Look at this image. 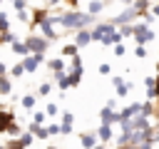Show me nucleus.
<instances>
[{"instance_id":"obj_1","label":"nucleus","mask_w":159,"mask_h":149,"mask_svg":"<svg viewBox=\"0 0 159 149\" xmlns=\"http://www.w3.org/2000/svg\"><path fill=\"white\" fill-rule=\"evenodd\" d=\"M92 17L89 15H77V12H72V15H65V17H60V22L65 25V27H82L84 22H89Z\"/></svg>"},{"instance_id":"obj_2","label":"nucleus","mask_w":159,"mask_h":149,"mask_svg":"<svg viewBox=\"0 0 159 149\" xmlns=\"http://www.w3.org/2000/svg\"><path fill=\"white\" fill-rule=\"evenodd\" d=\"M134 35H137V42H149V40L154 37L144 25H137V27H134Z\"/></svg>"},{"instance_id":"obj_3","label":"nucleus","mask_w":159,"mask_h":149,"mask_svg":"<svg viewBox=\"0 0 159 149\" xmlns=\"http://www.w3.org/2000/svg\"><path fill=\"white\" fill-rule=\"evenodd\" d=\"M10 127H12V114L10 112H0V132H5Z\"/></svg>"},{"instance_id":"obj_4","label":"nucleus","mask_w":159,"mask_h":149,"mask_svg":"<svg viewBox=\"0 0 159 149\" xmlns=\"http://www.w3.org/2000/svg\"><path fill=\"white\" fill-rule=\"evenodd\" d=\"M27 47H32V50H40V52H42V50H45V42H42V40L30 37V40H27Z\"/></svg>"},{"instance_id":"obj_5","label":"nucleus","mask_w":159,"mask_h":149,"mask_svg":"<svg viewBox=\"0 0 159 149\" xmlns=\"http://www.w3.org/2000/svg\"><path fill=\"white\" fill-rule=\"evenodd\" d=\"M40 60H42V57H40V55H32V57H30V60H25V70H35V67H37V62H40Z\"/></svg>"},{"instance_id":"obj_6","label":"nucleus","mask_w":159,"mask_h":149,"mask_svg":"<svg viewBox=\"0 0 159 149\" xmlns=\"http://www.w3.org/2000/svg\"><path fill=\"white\" fill-rule=\"evenodd\" d=\"M112 119H117V114H112V109H109V107H107V109H102V122H104V124H109Z\"/></svg>"},{"instance_id":"obj_7","label":"nucleus","mask_w":159,"mask_h":149,"mask_svg":"<svg viewBox=\"0 0 159 149\" xmlns=\"http://www.w3.org/2000/svg\"><path fill=\"white\" fill-rule=\"evenodd\" d=\"M89 40H92V35H89V32H82V30H80V35H77V45H87Z\"/></svg>"},{"instance_id":"obj_8","label":"nucleus","mask_w":159,"mask_h":149,"mask_svg":"<svg viewBox=\"0 0 159 149\" xmlns=\"http://www.w3.org/2000/svg\"><path fill=\"white\" fill-rule=\"evenodd\" d=\"M109 137H112V129H109L107 124H102V129H99V139H102V142H107Z\"/></svg>"},{"instance_id":"obj_9","label":"nucleus","mask_w":159,"mask_h":149,"mask_svg":"<svg viewBox=\"0 0 159 149\" xmlns=\"http://www.w3.org/2000/svg\"><path fill=\"white\" fill-rule=\"evenodd\" d=\"M82 144L89 147V149H94V134H82Z\"/></svg>"},{"instance_id":"obj_10","label":"nucleus","mask_w":159,"mask_h":149,"mask_svg":"<svg viewBox=\"0 0 159 149\" xmlns=\"http://www.w3.org/2000/svg\"><path fill=\"white\" fill-rule=\"evenodd\" d=\"M80 79H82V70H75V72L70 74V82H72V84H77Z\"/></svg>"},{"instance_id":"obj_11","label":"nucleus","mask_w":159,"mask_h":149,"mask_svg":"<svg viewBox=\"0 0 159 149\" xmlns=\"http://www.w3.org/2000/svg\"><path fill=\"white\" fill-rule=\"evenodd\" d=\"M0 92H2V94H7V92H10V82H7L5 77H0Z\"/></svg>"},{"instance_id":"obj_12","label":"nucleus","mask_w":159,"mask_h":149,"mask_svg":"<svg viewBox=\"0 0 159 149\" xmlns=\"http://www.w3.org/2000/svg\"><path fill=\"white\" fill-rule=\"evenodd\" d=\"M12 50H15V52H22V55H25V52H27V45H22V42H12Z\"/></svg>"},{"instance_id":"obj_13","label":"nucleus","mask_w":159,"mask_h":149,"mask_svg":"<svg viewBox=\"0 0 159 149\" xmlns=\"http://www.w3.org/2000/svg\"><path fill=\"white\" fill-rule=\"evenodd\" d=\"M97 10H102V2H99V0H92V5H89V12H97Z\"/></svg>"},{"instance_id":"obj_14","label":"nucleus","mask_w":159,"mask_h":149,"mask_svg":"<svg viewBox=\"0 0 159 149\" xmlns=\"http://www.w3.org/2000/svg\"><path fill=\"white\" fill-rule=\"evenodd\" d=\"M129 20H132V10H127V12L119 15V22H129Z\"/></svg>"},{"instance_id":"obj_15","label":"nucleus","mask_w":159,"mask_h":149,"mask_svg":"<svg viewBox=\"0 0 159 149\" xmlns=\"http://www.w3.org/2000/svg\"><path fill=\"white\" fill-rule=\"evenodd\" d=\"M22 72H25V65H15V67H12V74H15V77H20Z\"/></svg>"},{"instance_id":"obj_16","label":"nucleus","mask_w":159,"mask_h":149,"mask_svg":"<svg viewBox=\"0 0 159 149\" xmlns=\"http://www.w3.org/2000/svg\"><path fill=\"white\" fill-rule=\"evenodd\" d=\"M32 137H35V134H25V137H22V139H20V144H22V147H27V144H30V142H32Z\"/></svg>"},{"instance_id":"obj_17","label":"nucleus","mask_w":159,"mask_h":149,"mask_svg":"<svg viewBox=\"0 0 159 149\" xmlns=\"http://www.w3.org/2000/svg\"><path fill=\"white\" fill-rule=\"evenodd\" d=\"M75 52H77L75 45H67V47H65V55H75Z\"/></svg>"},{"instance_id":"obj_18","label":"nucleus","mask_w":159,"mask_h":149,"mask_svg":"<svg viewBox=\"0 0 159 149\" xmlns=\"http://www.w3.org/2000/svg\"><path fill=\"white\" fill-rule=\"evenodd\" d=\"M42 119H45V114L42 112H35V124H42Z\"/></svg>"},{"instance_id":"obj_19","label":"nucleus","mask_w":159,"mask_h":149,"mask_svg":"<svg viewBox=\"0 0 159 149\" xmlns=\"http://www.w3.org/2000/svg\"><path fill=\"white\" fill-rule=\"evenodd\" d=\"M52 70H62V60H52Z\"/></svg>"},{"instance_id":"obj_20","label":"nucleus","mask_w":159,"mask_h":149,"mask_svg":"<svg viewBox=\"0 0 159 149\" xmlns=\"http://www.w3.org/2000/svg\"><path fill=\"white\" fill-rule=\"evenodd\" d=\"M22 104H25V107H32V104H35V99H32V97H25V99H22Z\"/></svg>"},{"instance_id":"obj_21","label":"nucleus","mask_w":159,"mask_h":149,"mask_svg":"<svg viewBox=\"0 0 159 149\" xmlns=\"http://www.w3.org/2000/svg\"><path fill=\"white\" fill-rule=\"evenodd\" d=\"M0 30H7V20H5V15H0Z\"/></svg>"},{"instance_id":"obj_22","label":"nucleus","mask_w":159,"mask_h":149,"mask_svg":"<svg viewBox=\"0 0 159 149\" xmlns=\"http://www.w3.org/2000/svg\"><path fill=\"white\" fill-rule=\"evenodd\" d=\"M0 40H2V42H12V35H10V32H5V35H2Z\"/></svg>"},{"instance_id":"obj_23","label":"nucleus","mask_w":159,"mask_h":149,"mask_svg":"<svg viewBox=\"0 0 159 149\" xmlns=\"http://www.w3.org/2000/svg\"><path fill=\"white\" fill-rule=\"evenodd\" d=\"M152 10H154V15H159V5H154V7H152Z\"/></svg>"},{"instance_id":"obj_24","label":"nucleus","mask_w":159,"mask_h":149,"mask_svg":"<svg viewBox=\"0 0 159 149\" xmlns=\"http://www.w3.org/2000/svg\"><path fill=\"white\" fill-rule=\"evenodd\" d=\"M2 72H5V65H2V62H0V74H2Z\"/></svg>"},{"instance_id":"obj_25","label":"nucleus","mask_w":159,"mask_h":149,"mask_svg":"<svg viewBox=\"0 0 159 149\" xmlns=\"http://www.w3.org/2000/svg\"><path fill=\"white\" fill-rule=\"evenodd\" d=\"M154 142H159V129H157V137H154Z\"/></svg>"},{"instance_id":"obj_26","label":"nucleus","mask_w":159,"mask_h":149,"mask_svg":"<svg viewBox=\"0 0 159 149\" xmlns=\"http://www.w3.org/2000/svg\"><path fill=\"white\" fill-rule=\"evenodd\" d=\"M94 149H104V147H94Z\"/></svg>"},{"instance_id":"obj_27","label":"nucleus","mask_w":159,"mask_h":149,"mask_svg":"<svg viewBox=\"0 0 159 149\" xmlns=\"http://www.w3.org/2000/svg\"><path fill=\"white\" fill-rule=\"evenodd\" d=\"M50 149H55V147H50Z\"/></svg>"},{"instance_id":"obj_28","label":"nucleus","mask_w":159,"mask_h":149,"mask_svg":"<svg viewBox=\"0 0 159 149\" xmlns=\"http://www.w3.org/2000/svg\"><path fill=\"white\" fill-rule=\"evenodd\" d=\"M157 70H159V65H157Z\"/></svg>"},{"instance_id":"obj_29","label":"nucleus","mask_w":159,"mask_h":149,"mask_svg":"<svg viewBox=\"0 0 159 149\" xmlns=\"http://www.w3.org/2000/svg\"><path fill=\"white\" fill-rule=\"evenodd\" d=\"M0 149H2V147H0Z\"/></svg>"}]
</instances>
